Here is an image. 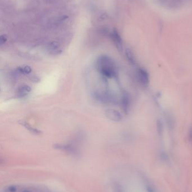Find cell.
I'll return each mask as SVG.
<instances>
[{
    "label": "cell",
    "mask_w": 192,
    "mask_h": 192,
    "mask_svg": "<svg viewBox=\"0 0 192 192\" xmlns=\"http://www.w3.org/2000/svg\"><path fill=\"white\" fill-rule=\"evenodd\" d=\"M96 69L101 76L105 78H113L117 77L115 63L108 56H101L98 58Z\"/></svg>",
    "instance_id": "6da1fadb"
},
{
    "label": "cell",
    "mask_w": 192,
    "mask_h": 192,
    "mask_svg": "<svg viewBox=\"0 0 192 192\" xmlns=\"http://www.w3.org/2000/svg\"><path fill=\"white\" fill-rule=\"evenodd\" d=\"M137 78L140 83L144 86H147L149 83V75L143 67H139L136 71Z\"/></svg>",
    "instance_id": "7a4b0ae2"
},
{
    "label": "cell",
    "mask_w": 192,
    "mask_h": 192,
    "mask_svg": "<svg viewBox=\"0 0 192 192\" xmlns=\"http://www.w3.org/2000/svg\"><path fill=\"white\" fill-rule=\"evenodd\" d=\"M105 114L107 118L112 121L120 122L123 119L122 114L115 109H108L105 111Z\"/></svg>",
    "instance_id": "3957f363"
},
{
    "label": "cell",
    "mask_w": 192,
    "mask_h": 192,
    "mask_svg": "<svg viewBox=\"0 0 192 192\" xmlns=\"http://www.w3.org/2000/svg\"><path fill=\"white\" fill-rule=\"evenodd\" d=\"M47 51L52 56H56L62 53V49L58 43L52 42L47 46Z\"/></svg>",
    "instance_id": "277c9868"
},
{
    "label": "cell",
    "mask_w": 192,
    "mask_h": 192,
    "mask_svg": "<svg viewBox=\"0 0 192 192\" xmlns=\"http://www.w3.org/2000/svg\"><path fill=\"white\" fill-rule=\"evenodd\" d=\"M31 91V88L27 85H22L16 91V96L18 98H24L28 96Z\"/></svg>",
    "instance_id": "5b68a950"
},
{
    "label": "cell",
    "mask_w": 192,
    "mask_h": 192,
    "mask_svg": "<svg viewBox=\"0 0 192 192\" xmlns=\"http://www.w3.org/2000/svg\"><path fill=\"white\" fill-rule=\"evenodd\" d=\"M130 103V98L129 94L126 92H123L122 97V106L123 111L126 114H127L129 110Z\"/></svg>",
    "instance_id": "8992f818"
},
{
    "label": "cell",
    "mask_w": 192,
    "mask_h": 192,
    "mask_svg": "<svg viewBox=\"0 0 192 192\" xmlns=\"http://www.w3.org/2000/svg\"><path fill=\"white\" fill-rule=\"evenodd\" d=\"M164 118L168 128L170 130L173 129L174 127V119L172 115L169 112H168L165 114Z\"/></svg>",
    "instance_id": "52a82bcc"
},
{
    "label": "cell",
    "mask_w": 192,
    "mask_h": 192,
    "mask_svg": "<svg viewBox=\"0 0 192 192\" xmlns=\"http://www.w3.org/2000/svg\"><path fill=\"white\" fill-rule=\"evenodd\" d=\"M126 59L132 65H135L136 64V59L132 51L129 49H126L125 51Z\"/></svg>",
    "instance_id": "ba28073f"
},
{
    "label": "cell",
    "mask_w": 192,
    "mask_h": 192,
    "mask_svg": "<svg viewBox=\"0 0 192 192\" xmlns=\"http://www.w3.org/2000/svg\"><path fill=\"white\" fill-rule=\"evenodd\" d=\"M17 72L21 74L27 75L31 73L32 69L31 67L29 66L24 65L19 67L17 68Z\"/></svg>",
    "instance_id": "9c48e42d"
},
{
    "label": "cell",
    "mask_w": 192,
    "mask_h": 192,
    "mask_svg": "<svg viewBox=\"0 0 192 192\" xmlns=\"http://www.w3.org/2000/svg\"><path fill=\"white\" fill-rule=\"evenodd\" d=\"M112 39H113V41L115 42L117 48L119 50H121L122 48V43H121V40L120 37H119V35L116 33H113L112 34Z\"/></svg>",
    "instance_id": "30bf717a"
},
{
    "label": "cell",
    "mask_w": 192,
    "mask_h": 192,
    "mask_svg": "<svg viewBox=\"0 0 192 192\" xmlns=\"http://www.w3.org/2000/svg\"><path fill=\"white\" fill-rule=\"evenodd\" d=\"M156 127L158 134L159 135V136H162V135L164 134V128L163 122L160 119H157L156 121Z\"/></svg>",
    "instance_id": "8fae6325"
},
{
    "label": "cell",
    "mask_w": 192,
    "mask_h": 192,
    "mask_svg": "<svg viewBox=\"0 0 192 192\" xmlns=\"http://www.w3.org/2000/svg\"><path fill=\"white\" fill-rule=\"evenodd\" d=\"M161 159H162V160H164V161H168V156L167 155V154H165L164 152L161 153Z\"/></svg>",
    "instance_id": "7c38bea8"
},
{
    "label": "cell",
    "mask_w": 192,
    "mask_h": 192,
    "mask_svg": "<svg viewBox=\"0 0 192 192\" xmlns=\"http://www.w3.org/2000/svg\"><path fill=\"white\" fill-rule=\"evenodd\" d=\"M188 140L189 142H192V126L190 128L189 130Z\"/></svg>",
    "instance_id": "4fadbf2b"
},
{
    "label": "cell",
    "mask_w": 192,
    "mask_h": 192,
    "mask_svg": "<svg viewBox=\"0 0 192 192\" xmlns=\"http://www.w3.org/2000/svg\"><path fill=\"white\" fill-rule=\"evenodd\" d=\"M146 188H147V192H156L153 188L150 185H147Z\"/></svg>",
    "instance_id": "5bb4252c"
}]
</instances>
